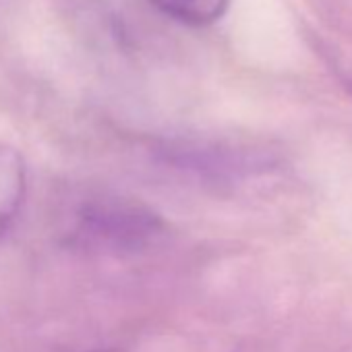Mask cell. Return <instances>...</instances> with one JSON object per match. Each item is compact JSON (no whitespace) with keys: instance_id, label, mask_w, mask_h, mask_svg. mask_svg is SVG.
<instances>
[{"instance_id":"1","label":"cell","mask_w":352,"mask_h":352,"mask_svg":"<svg viewBox=\"0 0 352 352\" xmlns=\"http://www.w3.org/2000/svg\"><path fill=\"white\" fill-rule=\"evenodd\" d=\"M164 230V220L145 204L104 195L79 208L71 241L89 253L135 255L155 245Z\"/></svg>"},{"instance_id":"2","label":"cell","mask_w":352,"mask_h":352,"mask_svg":"<svg viewBox=\"0 0 352 352\" xmlns=\"http://www.w3.org/2000/svg\"><path fill=\"white\" fill-rule=\"evenodd\" d=\"M28 195L25 160L13 145L0 143V239L21 214Z\"/></svg>"},{"instance_id":"3","label":"cell","mask_w":352,"mask_h":352,"mask_svg":"<svg viewBox=\"0 0 352 352\" xmlns=\"http://www.w3.org/2000/svg\"><path fill=\"white\" fill-rule=\"evenodd\" d=\"M164 15L185 25L204 28L222 19L230 0H149Z\"/></svg>"},{"instance_id":"4","label":"cell","mask_w":352,"mask_h":352,"mask_svg":"<svg viewBox=\"0 0 352 352\" xmlns=\"http://www.w3.org/2000/svg\"><path fill=\"white\" fill-rule=\"evenodd\" d=\"M342 83L346 85V89L352 94V77H348V75H342Z\"/></svg>"},{"instance_id":"5","label":"cell","mask_w":352,"mask_h":352,"mask_svg":"<svg viewBox=\"0 0 352 352\" xmlns=\"http://www.w3.org/2000/svg\"><path fill=\"white\" fill-rule=\"evenodd\" d=\"M98 352H114V350H98Z\"/></svg>"}]
</instances>
